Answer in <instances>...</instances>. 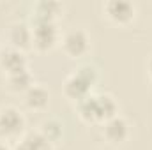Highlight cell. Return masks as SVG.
<instances>
[{"label":"cell","instance_id":"obj_13","mask_svg":"<svg viewBox=\"0 0 152 150\" xmlns=\"http://www.w3.org/2000/svg\"><path fill=\"white\" fill-rule=\"evenodd\" d=\"M7 83H9V88L12 92H27L34 85V79H32V74L28 73V69H25V71L9 74L7 76Z\"/></svg>","mask_w":152,"mask_h":150},{"label":"cell","instance_id":"obj_5","mask_svg":"<svg viewBox=\"0 0 152 150\" xmlns=\"http://www.w3.org/2000/svg\"><path fill=\"white\" fill-rule=\"evenodd\" d=\"M104 138L108 140V141H112V143H120V141H124L126 138H127V134H129V125H127V122L122 118V117H113V118H110V120H106L104 122Z\"/></svg>","mask_w":152,"mask_h":150},{"label":"cell","instance_id":"obj_15","mask_svg":"<svg viewBox=\"0 0 152 150\" xmlns=\"http://www.w3.org/2000/svg\"><path fill=\"white\" fill-rule=\"evenodd\" d=\"M41 134L51 143V141H57L60 136H62V125L57 122V120H46L42 122L41 125Z\"/></svg>","mask_w":152,"mask_h":150},{"label":"cell","instance_id":"obj_6","mask_svg":"<svg viewBox=\"0 0 152 150\" xmlns=\"http://www.w3.org/2000/svg\"><path fill=\"white\" fill-rule=\"evenodd\" d=\"M88 92H90V85H87L76 73L69 76L66 79V83H64V94L69 99L76 101V103H80L81 99H85L88 95Z\"/></svg>","mask_w":152,"mask_h":150},{"label":"cell","instance_id":"obj_11","mask_svg":"<svg viewBox=\"0 0 152 150\" xmlns=\"http://www.w3.org/2000/svg\"><path fill=\"white\" fill-rule=\"evenodd\" d=\"M14 150H50V141L41 133H27Z\"/></svg>","mask_w":152,"mask_h":150},{"label":"cell","instance_id":"obj_4","mask_svg":"<svg viewBox=\"0 0 152 150\" xmlns=\"http://www.w3.org/2000/svg\"><path fill=\"white\" fill-rule=\"evenodd\" d=\"M0 66L9 76L14 74V73H20V71H25L27 69V58H25L21 50L7 48L0 53Z\"/></svg>","mask_w":152,"mask_h":150},{"label":"cell","instance_id":"obj_12","mask_svg":"<svg viewBox=\"0 0 152 150\" xmlns=\"http://www.w3.org/2000/svg\"><path fill=\"white\" fill-rule=\"evenodd\" d=\"M96 103H97V120L106 122V120L117 117L118 106L112 95H96Z\"/></svg>","mask_w":152,"mask_h":150},{"label":"cell","instance_id":"obj_16","mask_svg":"<svg viewBox=\"0 0 152 150\" xmlns=\"http://www.w3.org/2000/svg\"><path fill=\"white\" fill-rule=\"evenodd\" d=\"M76 74L80 76L87 85H90V87H94L96 81H97V71L92 66H81V67H78L76 69Z\"/></svg>","mask_w":152,"mask_h":150},{"label":"cell","instance_id":"obj_9","mask_svg":"<svg viewBox=\"0 0 152 150\" xmlns=\"http://www.w3.org/2000/svg\"><path fill=\"white\" fill-rule=\"evenodd\" d=\"M60 11V4L58 2H51V0H42L34 7V16H32V23H44V21H53V18L57 16V12Z\"/></svg>","mask_w":152,"mask_h":150},{"label":"cell","instance_id":"obj_1","mask_svg":"<svg viewBox=\"0 0 152 150\" xmlns=\"http://www.w3.org/2000/svg\"><path fill=\"white\" fill-rule=\"evenodd\" d=\"M57 39H58V30H57V25L53 21H44V23H36L34 25L32 42L37 50L44 51V50L53 48Z\"/></svg>","mask_w":152,"mask_h":150},{"label":"cell","instance_id":"obj_3","mask_svg":"<svg viewBox=\"0 0 152 150\" xmlns=\"http://www.w3.org/2000/svg\"><path fill=\"white\" fill-rule=\"evenodd\" d=\"M62 44H64V50L69 57H80L88 50V37L83 30L73 28L64 36Z\"/></svg>","mask_w":152,"mask_h":150},{"label":"cell","instance_id":"obj_18","mask_svg":"<svg viewBox=\"0 0 152 150\" xmlns=\"http://www.w3.org/2000/svg\"><path fill=\"white\" fill-rule=\"evenodd\" d=\"M0 150H9V149H7L5 145H2V143H0Z\"/></svg>","mask_w":152,"mask_h":150},{"label":"cell","instance_id":"obj_8","mask_svg":"<svg viewBox=\"0 0 152 150\" xmlns=\"http://www.w3.org/2000/svg\"><path fill=\"white\" fill-rule=\"evenodd\" d=\"M9 39L12 42V48L25 50L32 44V28H28V25H25V23H16L11 27Z\"/></svg>","mask_w":152,"mask_h":150},{"label":"cell","instance_id":"obj_2","mask_svg":"<svg viewBox=\"0 0 152 150\" xmlns=\"http://www.w3.org/2000/svg\"><path fill=\"white\" fill-rule=\"evenodd\" d=\"M23 125H25V118L16 108L0 110V134L14 136L23 129Z\"/></svg>","mask_w":152,"mask_h":150},{"label":"cell","instance_id":"obj_14","mask_svg":"<svg viewBox=\"0 0 152 150\" xmlns=\"http://www.w3.org/2000/svg\"><path fill=\"white\" fill-rule=\"evenodd\" d=\"M78 111H80V117L85 122H97V103H96V95H87L85 99H81L78 103Z\"/></svg>","mask_w":152,"mask_h":150},{"label":"cell","instance_id":"obj_17","mask_svg":"<svg viewBox=\"0 0 152 150\" xmlns=\"http://www.w3.org/2000/svg\"><path fill=\"white\" fill-rule=\"evenodd\" d=\"M149 73H151V76H152V58L149 60Z\"/></svg>","mask_w":152,"mask_h":150},{"label":"cell","instance_id":"obj_7","mask_svg":"<svg viewBox=\"0 0 152 150\" xmlns=\"http://www.w3.org/2000/svg\"><path fill=\"white\" fill-rule=\"evenodd\" d=\"M108 16L113 20V21H118V23H126L133 18L134 14V7L129 4V2H124V0H112L104 5Z\"/></svg>","mask_w":152,"mask_h":150},{"label":"cell","instance_id":"obj_10","mask_svg":"<svg viewBox=\"0 0 152 150\" xmlns=\"http://www.w3.org/2000/svg\"><path fill=\"white\" fill-rule=\"evenodd\" d=\"M48 90L41 85H32L25 92V104L32 110H41L48 104Z\"/></svg>","mask_w":152,"mask_h":150}]
</instances>
